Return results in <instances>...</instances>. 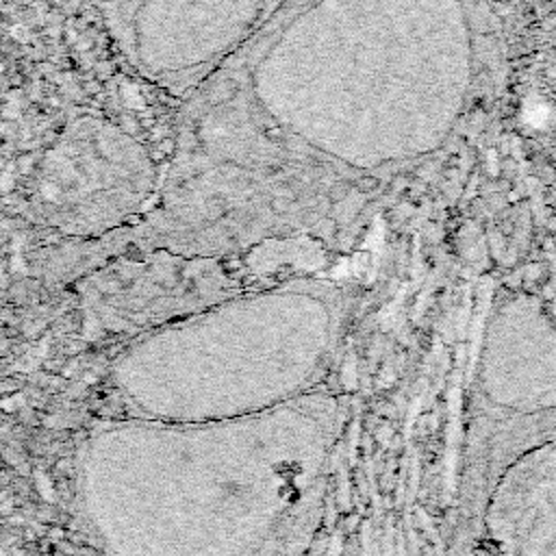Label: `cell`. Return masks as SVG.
<instances>
[{"mask_svg":"<svg viewBox=\"0 0 556 556\" xmlns=\"http://www.w3.org/2000/svg\"><path fill=\"white\" fill-rule=\"evenodd\" d=\"M478 384L500 410L530 417L556 413V324L536 300L513 295L493 311Z\"/></svg>","mask_w":556,"mask_h":556,"instance_id":"cell-1","label":"cell"},{"mask_svg":"<svg viewBox=\"0 0 556 556\" xmlns=\"http://www.w3.org/2000/svg\"><path fill=\"white\" fill-rule=\"evenodd\" d=\"M486 528L502 556H556V439L506 467L489 500Z\"/></svg>","mask_w":556,"mask_h":556,"instance_id":"cell-2","label":"cell"}]
</instances>
